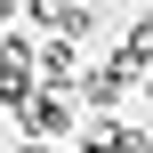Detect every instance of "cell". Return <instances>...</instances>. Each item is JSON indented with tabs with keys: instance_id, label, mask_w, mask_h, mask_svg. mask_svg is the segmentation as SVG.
<instances>
[{
	"instance_id": "cell-6",
	"label": "cell",
	"mask_w": 153,
	"mask_h": 153,
	"mask_svg": "<svg viewBox=\"0 0 153 153\" xmlns=\"http://www.w3.org/2000/svg\"><path fill=\"white\" fill-rule=\"evenodd\" d=\"M16 153H56V145H40V137H24V145H16Z\"/></svg>"
},
{
	"instance_id": "cell-1",
	"label": "cell",
	"mask_w": 153,
	"mask_h": 153,
	"mask_svg": "<svg viewBox=\"0 0 153 153\" xmlns=\"http://www.w3.org/2000/svg\"><path fill=\"white\" fill-rule=\"evenodd\" d=\"M16 121H24V137H40V145H56V137H73V89H32Z\"/></svg>"
},
{
	"instance_id": "cell-3",
	"label": "cell",
	"mask_w": 153,
	"mask_h": 153,
	"mask_svg": "<svg viewBox=\"0 0 153 153\" xmlns=\"http://www.w3.org/2000/svg\"><path fill=\"white\" fill-rule=\"evenodd\" d=\"M32 8V24H48V32H65V40H81L89 24H97V8H81V0H24Z\"/></svg>"
},
{
	"instance_id": "cell-7",
	"label": "cell",
	"mask_w": 153,
	"mask_h": 153,
	"mask_svg": "<svg viewBox=\"0 0 153 153\" xmlns=\"http://www.w3.org/2000/svg\"><path fill=\"white\" fill-rule=\"evenodd\" d=\"M16 8H24V0H0V24H8V16H16Z\"/></svg>"
},
{
	"instance_id": "cell-5",
	"label": "cell",
	"mask_w": 153,
	"mask_h": 153,
	"mask_svg": "<svg viewBox=\"0 0 153 153\" xmlns=\"http://www.w3.org/2000/svg\"><path fill=\"white\" fill-rule=\"evenodd\" d=\"M121 56H129L137 73H153V16H129V40H121Z\"/></svg>"
},
{
	"instance_id": "cell-2",
	"label": "cell",
	"mask_w": 153,
	"mask_h": 153,
	"mask_svg": "<svg viewBox=\"0 0 153 153\" xmlns=\"http://www.w3.org/2000/svg\"><path fill=\"white\" fill-rule=\"evenodd\" d=\"M129 81H137V65H129V56L113 48V56H105V65H89V73H81L73 89H81V97H89L97 113H105V105H121V97H129Z\"/></svg>"
},
{
	"instance_id": "cell-8",
	"label": "cell",
	"mask_w": 153,
	"mask_h": 153,
	"mask_svg": "<svg viewBox=\"0 0 153 153\" xmlns=\"http://www.w3.org/2000/svg\"><path fill=\"white\" fill-rule=\"evenodd\" d=\"M145 97H153V73H145Z\"/></svg>"
},
{
	"instance_id": "cell-4",
	"label": "cell",
	"mask_w": 153,
	"mask_h": 153,
	"mask_svg": "<svg viewBox=\"0 0 153 153\" xmlns=\"http://www.w3.org/2000/svg\"><path fill=\"white\" fill-rule=\"evenodd\" d=\"M73 81H81V48L73 40H48L40 48V89H73Z\"/></svg>"
}]
</instances>
